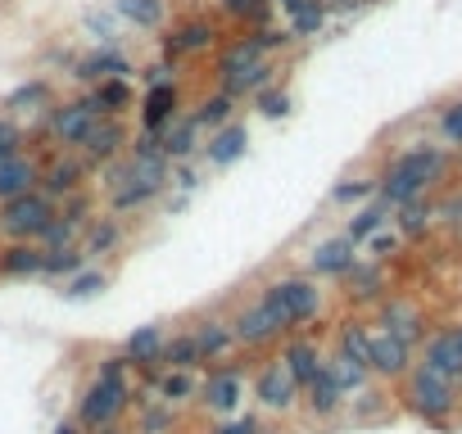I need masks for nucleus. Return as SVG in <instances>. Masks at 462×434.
Returning a JSON list of instances; mask_svg holds the SVG:
<instances>
[{
  "mask_svg": "<svg viewBox=\"0 0 462 434\" xmlns=\"http://www.w3.org/2000/svg\"><path fill=\"white\" fill-rule=\"evenodd\" d=\"M444 163H449V159H444L440 145H408V150L394 154L390 168L376 177V199L390 204V208H404V204L422 199L426 186L440 181Z\"/></svg>",
  "mask_w": 462,
  "mask_h": 434,
  "instance_id": "obj_1",
  "label": "nucleus"
},
{
  "mask_svg": "<svg viewBox=\"0 0 462 434\" xmlns=\"http://www.w3.org/2000/svg\"><path fill=\"white\" fill-rule=\"evenodd\" d=\"M127 357H105L96 380L87 385L82 403H78V421L82 430H105V425H118V416L127 412L131 403V385H127Z\"/></svg>",
  "mask_w": 462,
  "mask_h": 434,
  "instance_id": "obj_2",
  "label": "nucleus"
},
{
  "mask_svg": "<svg viewBox=\"0 0 462 434\" xmlns=\"http://www.w3.org/2000/svg\"><path fill=\"white\" fill-rule=\"evenodd\" d=\"M59 213V204L37 186V190H23L14 199L0 204V231H5L10 240H37L46 227H50V217Z\"/></svg>",
  "mask_w": 462,
  "mask_h": 434,
  "instance_id": "obj_3",
  "label": "nucleus"
},
{
  "mask_svg": "<svg viewBox=\"0 0 462 434\" xmlns=\"http://www.w3.org/2000/svg\"><path fill=\"white\" fill-rule=\"evenodd\" d=\"M404 403H408V412H417L422 421L440 425V421H449V412L458 407V389L444 385L440 376H431L426 367H413V371L404 376Z\"/></svg>",
  "mask_w": 462,
  "mask_h": 434,
  "instance_id": "obj_4",
  "label": "nucleus"
},
{
  "mask_svg": "<svg viewBox=\"0 0 462 434\" xmlns=\"http://www.w3.org/2000/svg\"><path fill=\"white\" fill-rule=\"evenodd\" d=\"M263 299L277 304V313L286 317V326H290V330H295V326L317 321V313H322V289H317L308 276H286V280H273L268 289H263Z\"/></svg>",
  "mask_w": 462,
  "mask_h": 434,
  "instance_id": "obj_5",
  "label": "nucleus"
},
{
  "mask_svg": "<svg viewBox=\"0 0 462 434\" xmlns=\"http://www.w3.org/2000/svg\"><path fill=\"white\" fill-rule=\"evenodd\" d=\"M290 326H286V317L277 313V304H268V299H254L245 313H236V321H231V335H236V344L240 348H258V344H268V339H277V335H286Z\"/></svg>",
  "mask_w": 462,
  "mask_h": 434,
  "instance_id": "obj_6",
  "label": "nucleus"
},
{
  "mask_svg": "<svg viewBox=\"0 0 462 434\" xmlns=\"http://www.w3.org/2000/svg\"><path fill=\"white\" fill-rule=\"evenodd\" d=\"M417 367H426V371L440 376L444 385L462 389V326H449V330L431 335L426 348H422V362H417Z\"/></svg>",
  "mask_w": 462,
  "mask_h": 434,
  "instance_id": "obj_7",
  "label": "nucleus"
},
{
  "mask_svg": "<svg viewBox=\"0 0 462 434\" xmlns=\"http://www.w3.org/2000/svg\"><path fill=\"white\" fill-rule=\"evenodd\" d=\"M254 398L268 407V412H290V407L304 398V389H299V380L290 376V367L277 357V362H268V367L254 376Z\"/></svg>",
  "mask_w": 462,
  "mask_h": 434,
  "instance_id": "obj_8",
  "label": "nucleus"
},
{
  "mask_svg": "<svg viewBox=\"0 0 462 434\" xmlns=\"http://www.w3.org/2000/svg\"><path fill=\"white\" fill-rule=\"evenodd\" d=\"M367 371L372 376H385V380H404L413 371V348L394 335H372V348H367Z\"/></svg>",
  "mask_w": 462,
  "mask_h": 434,
  "instance_id": "obj_9",
  "label": "nucleus"
},
{
  "mask_svg": "<svg viewBox=\"0 0 462 434\" xmlns=\"http://www.w3.org/2000/svg\"><path fill=\"white\" fill-rule=\"evenodd\" d=\"M100 118H105V113H100L91 100H69V104H59V109L50 113V136L63 140V145H82L87 131H91Z\"/></svg>",
  "mask_w": 462,
  "mask_h": 434,
  "instance_id": "obj_10",
  "label": "nucleus"
},
{
  "mask_svg": "<svg viewBox=\"0 0 462 434\" xmlns=\"http://www.w3.org/2000/svg\"><path fill=\"white\" fill-rule=\"evenodd\" d=\"M354 263H358V245H354L349 236L322 240V245L308 254V271H313V276H336V280H345V276L354 271Z\"/></svg>",
  "mask_w": 462,
  "mask_h": 434,
  "instance_id": "obj_11",
  "label": "nucleus"
},
{
  "mask_svg": "<svg viewBox=\"0 0 462 434\" xmlns=\"http://www.w3.org/2000/svg\"><path fill=\"white\" fill-rule=\"evenodd\" d=\"M381 326H385V335L404 339L408 348L426 339V317H422V308H413V304H404V299H385V304H381Z\"/></svg>",
  "mask_w": 462,
  "mask_h": 434,
  "instance_id": "obj_12",
  "label": "nucleus"
},
{
  "mask_svg": "<svg viewBox=\"0 0 462 434\" xmlns=\"http://www.w3.org/2000/svg\"><path fill=\"white\" fill-rule=\"evenodd\" d=\"M122 145H127V127L118 118H100L82 140V159L87 163H113L122 154Z\"/></svg>",
  "mask_w": 462,
  "mask_h": 434,
  "instance_id": "obj_13",
  "label": "nucleus"
},
{
  "mask_svg": "<svg viewBox=\"0 0 462 434\" xmlns=\"http://www.w3.org/2000/svg\"><path fill=\"white\" fill-rule=\"evenodd\" d=\"M172 118H181V91H177V82L150 87L146 100H141V127L146 131H164Z\"/></svg>",
  "mask_w": 462,
  "mask_h": 434,
  "instance_id": "obj_14",
  "label": "nucleus"
},
{
  "mask_svg": "<svg viewBox=\"0 0 462 434\" xmlns=\"http://www.w3.org/2000/svg\"><path fill=\"white\" fill-rule=\"evenodd\" d=\"M245 150H249V131H245V122H227V127L209 131L205 159H209V168H231Z\"/></svg>",
  "mask_w": 462,
  "mask_h": 434,
  "instance_id": "obj_15",
  "label": "nucleus"
},
{
  "mask_svg": "<svg viewBox=\"0 0 462 434\" xmlns=\"http://www.w3.org/2000/svg\"><path fill=\"white\" fill-rule=\"evenodd\" d=\"M245 398V376L240 371H209V380L200 385V403L209 412H236Z\"/></svg>",
  "mask_w": 462,
  "mask_h": 434,
  "instance_id": "obj_16",
  "label": "nucleus"
},
{
  "mask_svg": "<svg viewBox=\"0 0 462 434\" xmlns=\"http://www.w3.org/2000/svg\"><path fill=\"white\" fill-rule=\"evenodd\" d=\"M37 186H41V163L28 159L23 150L0 163V204L14 199V195H23V190H37Z\"/></svg>",
  "mask_w": 462,
  "mask_h": 434,
  "instance_id": "obj_17",
  "label": "nucleus"
},
{
  "mask_svg": "<svg viewBox=\"0 0 462 434\" xmlns=\"http://www.w3.org/2000/svg\"><path fill=\"white\" fill-rule=\"evenodd\" d=\"M214 23L209 19H190V23H181L172 37H164V59H181V54H200V50H209L214 46Z\"/></svg>",
  "mask_w": 462,
  "mask_h": 434,
  "instance_id": "obj_18",
  "label": "nucleus"
},
{
  "mask_svg": "<svg viewBox=\"0 0 462 434\" xmlns=\"http://www.w3.org/2000/svg\"><path fill=\"white\" fill-rule=\"evenodd\" d=\"M82 159H50L46 168H41V190L59 204V199H69V195H78L82 190Z\"/></svg>",
  "mask_w": 462,
  "mask_h": 434,
  "instance_id": "obj_19",
  "label": "nucleus"
},
{
  "mask_svg": "<svg viewBox=\"0 0 462 434\" xmlns=\"http://www.w3.org/2000/svg\"><path fill=\"white\" fill-rule=\"evenodd\" d=\"M127 72H131L127 54H122V50H113V46H100L96 54H87V59L73 68V78L96 87V82H105V78H127Z\"/></svg>",
  "mask_w": 462,
  "mask_h": 434,
  "instance_id": "obj_20",
  "label": "nucleus"
},
{
  "mask_svg": "<svg viewBox=\"0 0 462 434\" xmlns=\"http://www.w3.org/2000/svg\"><path fill=\"white\" fill-rule=\"evenodd\" d=\"M41 263H46V249L37 240H10L5 249H0V276H41Z\"/></svg>",
  "mask_w": 462,
  "mask_h": 434,
  "instance_id": "obj_21",
  "label": "nucleus"
},
{
  "mask_svg": "<svg viewBox=\"0 0 462 434\" xmlns=\"http://www.w3.org/2000/svg\"><path fill=\"white\" fill-rule=\"evenodd\" d=\"M164 330L159 326H137L127 335V348H122V357L131 362V367H141V371H159V353H164Z\"/></svg>",
  "mask_w": 462,
  "mask_h": 434,
  "instance_id": "obj_22",
  "label": "nucleus"
},
{
  "mask_svg": "<svg viewBox=\"0 0 462 434\" xmlns=\"http://www.w3.org/2000/svg\"><path fill=\"white\" fill-rule=\"evenodd\" d=\"M159 145H164V159L168 163H186L195 150H200V127H195V118H172L159 131Z\"/></svg>",
  "mask_w": 462,
  "mask_h": 434,
  "instance_id": "obj_23",
  "label": "nucleus"
},
{
  "mask_svg": "<svg viewBox=\"0 0 462 434\" xmlns=\"http://www.w3.org/2000/svg\"><path fill=\"white\" fill-rule=\"evenodd\" d=\"M281 362L290 367V376L299 380V389H304V385H313V380H317V371L326 367V357L317 353V344H313V339H290V344L281 348Z\"/></svg>",
  "mask_w": 462,
  "mask_h": 434,
  "instance_id": "obj_24",
  "label": "nucleus"
},
{
  "mask_svg": "<svg viewBox=\"0 0 462 434\" xmlns=\"http://www.w3.org/2000/svg\"><path fill=\"white\" fill-rule=\"evenodd\" d=\"M304 407L317 416V421H326V416H336L340 407H345V394H340V385L332 380V371H317V380L313 385H304Z\"/></svg>",
  "mask_w": 462,
  "mask_h": 434,
  "instance_id": "obj_25",
  "label": "nucleus"
},
{
  "mask_svg": "<svg viewBox=\"0 0 462 434\" xmlns=\"http://www.w3.org/2000/svg\"><path fill=\"white\" fill-rule=\"evenodd\" d=\"M258 59H263L258 41H254V37H240V41H231V46L218 54V78L231 82V78H240V72H249Z\"/></svg>",
  "mask_w": 462,
  "mask_h": 434,
  "instance_id": "obj_26",
  "label": "nucleus"
},
{
  "mask_svg": "<svg viewBox=\"0 0 462 434\" xmlns=\"http://www.w3.org/2000/svg\"><path fill=\"white\" fill-rule=\"evenodd\" d=\"M190 335H195V344H200V357H205V362H218V357H227V353L236 348L231 321H200Z\"/></svg>",
  "mask_w": 462,
  "mask_h": 434,
  "instance_id": "obj_27",
  "label": "nucleus"
},
{
  "mask_svg": "<svg viewBox=\"0 0 462 434\" xmlns=\"http://www.w3.org/2000/svg\"><path fill=\"white\" fill-rule=\"evenodd\" d=\"M435 222V204H426V195L422 199H413V204H404V208H394V231H399L404 240H417V236H426V227Z\"/></svg>",
  "mask_w": 462,
  "mask_h": 434,
  "instance_id": "obj_28",
  "label": "nucleus"
},
{
  "mask_svg": "<svg viewBox=\"0 0 462 434\" xmlns=\"http://www.w3.org/2000/svg\"><path fill=\"white\" fill-rule=\"evenodd\" d=\"M200 344H195V335H172L164 339V353H159V367L164 371H190V367H200Z\"/></svg>",
  "mask_w": 462,
  "mask_h": 434,
  "instance_id": "obj_29",
  "label": "nucleus"
},
{
  "mask_svg": "<svg viewBox=\"0 0 462 434\" xmlns=\"http://www.w3.org/2000/svg\"><path fill=\"white\" fill-rule=\"evenodd\" d=\"M105 118H118L127 104H131V87H127V78H105V82H96L91 87V96H87Z\"/></svg>",
  "mask_w": 462,
  "mask_h": 434,
  "instance_id": "obj_30",
  "label": "nucleus"
},
{
  "mask_svg": "<svg viewBox=\"0 0 462 434\" xmlns=\"http://www.w3.org/2000/svg\"><path fill=\"white\" fill-rule=\"evenodd\" d=\"M91 258L82 254V245H69V249H46V263H41V276L46 280H69L87 267Z\"/></svg>",
  "mask_w": 462,
  "mask_h": 434,
  "instance_id": "obj_31",
  "label": "nucleus"
},
{
  "mask_svg": "<svg viewBox=\"0 0 462 434\" xmlns=\"http://www.w3.org/2000/svg\"><path fill=\"white\" fill-rule=\"evenodd\" d=\"M390 213H394L390 204H381V199H372L367 208H358V213L349 217V227H345V236H349L354 245H363L367 236H376V231H381V227L390 222Z\"/></svg>",
  "mask_w": 462,
  "mask_h": 434,
  "instance_id": "obj_32",
  "label": "nucleus"
},
{
  "mask_svg": "<svg viewBox=\"0 0 462 434\" xmlns=\"http://www.w3.org/2000/svg\"><path fill=\"white\" fill-rule=\"evenodd\" d=\"M326 371H332V380L340 385V394L349 398V394H358V389H367V367L363 362H354V357H345V353H336V357H326Z\"/></svg>",
  "mask_w": 462,
  "mask_h": 434,
  "instance_id": "obj_33",
  "label": "nucleus"
},
{
  "mask_svg": "<svg viewBox=\"0 0 462 434\" xmlns=\"http://www.w3.org/2000/svg\"><path fill=\"white\" fill-rule=\"evenodd\" d=\"M231 113H236V96L218 91V96H209L200 109H195L190 118H195V127H200V131H218V127L231 122Z\"/></svg>",
  "mask_w": 462,
  "mask_h": 434,
  "instance_id": "obj_34",
  "label": "nucleus"
},
{
  "mask_svg": "<svg viewBox=\"0 0 462 434\" xmlns=\"http://www.w3.org/2000/svg\"><path fill=\"white\" fill-rule=\"evenodd\" d=\"M122 240V227L113 222V217H100V222L87 227V240H82V254L87 258H100V254H113Z\"/></svg>",
  "mask_w": 462,
  "mask_h": 434,
  "instance_id": "obj_35",
  "label": "nucleus"
},
{
  "mask_svg": "<svg viewBox=\"0 0 462 434\" xmlns=\"http://www.w3.org/2000/svg\"><path fill=\"white\" fill-rule=\"evenodd\" d=\"M105 285H109V276H105L100 267H82L78 276H69V280H63V299H73V304H82V299H96V295H105Z\"/></svg>",
  "mask_w": 462,
  "mask_h": 434,
  "instance_id": "obj_36",
  "label": "nucleus"
},
{
  "mask_svg": "<svg viewBox=\"0 0 462 434\" xmlns=\"http://www.w3.org/2000/svg\"><path fill=\"white\" fill-rule=\"evenodd\" d=\"M113 14L137 23V28H159L164 23V0H118Z\"/></svg>",
  "mask_w": 462,
  "mask_h": 434,
  "instance_id": "obj_37",
  "label": "nucleus"
},
{
  "mask_svg": "<svg viewBox=\"0 0 462 434\" xmlns=\"http://www.w3.org/2000/svg\"><path fill=\"white\" fill-rule=\"evenodd\" d=\"M50 104V82H23V87H14L10 96H5V109L10 113H37V109H46Z\"/></svg>",
  "mask_w": 462,
  "mask_h": 434,
  "instance_id": "obj_38",
  "label": "nucleus"
},
{
  "mask_svg": "<svg viewBox=\"0 0 462 434\" xmlns=\"http://www.w3.org/2000/svg\"><path fill=\"white\" fill-rule=\"evenodd\" d=\"M273 72H277V68H273L268 59H258L249 72H240V78H231V82H223V87H227V96H258V91L273 87Z\"/></svg>",
  "mask_w": 462,
  "mask_h": 434,
  "instance_id": "obj_39",
  "label": "nucleus"
},
{
  "mask_svg": "<svg viewBox=\"0 0 462 434\" xmlns=\"http://www.w3.org/2000/svg\"><path fill=\"white\" fill-rule=\"evenodd\" d=\"M159 195H164V186H141V181H127V186L109 190V204H113V213H131V208H141V204H150V199H159Z\"/></svg>",
  "mask_w": 462,
  "mask_h": 434,
  "instance_id": "obj_40",
  "label": "nucleus"
},
{
  "mask_svg": "<svg viewBox=\"0 0 462 434\" xmlns=\"http://www.w3.org/2000/svg\"><path fill=\"white\" fill-rule=\"evenodd\" d=\"M172 425H177L172 403H141V425H137V434H172Z\"/></svg>",
  "mask_w": 462,
  "mask_h": 434,
  "instance_id": "obj_41",
  "label": "nucleus"
},
{
  "mask_svg": "<svg viewBox=\"0 0 462 434\" xmlns=\"http://www.w3.org/2000/svg\"><path fill=\"white\" fill-rule=\"evenodd\" d=\"M345 280H349V295L354 299H376L381 295V267L376 263H354V271Z\"/></svg>",
  "mask_w": 462,
  "mask_h": 434,
  "instance_id": "obj_42",
  "label": "nucleus"
},
{
  "mask_svg": "<svg viewBox=\"0 0 462 434\" xmlns=\"http://www.w3.org/2000/svg\"><path fill=\"white\" fill-rule=\"evenodd\" d=\"M78 231H82V227L63 222V217L55 213V217H50V227L37 236V245H41V249H69V245H78Z\"/></svg>",
  "mask_w": 462,
  "mask_h": 434,
  "instance_id": "obj_43",
  "label": "nucleus"
},
{
  "mask_svg": "<svg viewBox=\"0 0 462 434\" xmlns=\"http://www.w3.org/2000/svg\"><path fill=\"white\" fill-rule=\"evenodd\" d=\"M336 344H340L336 353H345V357H354V362H363V367H367V348H372V335H367L363 326H354V321H349V326L340 330V339H336Z\"/></svg>",
  "mask_w": 462,
  "mask_h": 434,
  "instance_id": "obj_44",
  "label": "nucleus"
},
{
  "mask_svg": "<svg viewBox=\"0 0 462 434\" xmlns=\"http://www.w3.org/2000/svg\"><path fill=\"white\" fill-rule=\"evenodd\" d=\"M159 394H164L168 403H186L190 394H200V389H195L190 371H164V376H159Z\"/></svg>",
  "mask_w": 462,
  "mask_h": 434,
  "instance_id": "obj_45",
  "label": "nucleus"
},
{
  "mask_svg": "<svg viewBox=\"0 0 462 434\" xmlns=\"http://www.w3.org/2000/svg\"><path fill=\"white\" fill-rule=\"evenodd\" d=\"M322 28H326V0H313L299 19H290V32H295V37H317Z\"/></svg>",
  "mask_w": 462,
  "mask_h": 434,
  "instance_id": "obj_46",
  "label": "nucleus"
},
{
  "mask_svg": "<svg viewBox=\"0 0 462 434\" xmlns=\"http://www.w3.org/2000/svg\"><path fill=\"white\" fill-rule=\"evenodd\" d=\"M372 195H376V181H372V177H349V181H340V186L332 190L336 204H358V199H372Z\"/></svg>",
  "mask_w": 462,
  "mask_h": 434,
  "instance_id": "obj_47",
  "label": "nucleus"
},
{
  "mask_svg": "<svg viewBox=\"0 0 462 434\" xmlns=\"http://www.w3.org/2000/svg\"><path fill=\"white\" fill-rule=\"evenodd\" d=\"M254 104H258V113H263V118H286V113H290V96H286L281 87L258 91V96H254Z\"/></svg>",
  "mask_w": 462,
  "mask_h": 434,
  "instance_id": "obj_48",
  "label": "nucleus"
},
{
  "mask_svg": "<svg viewBox=\"0 0 462 434\" xmlns=\"http://www.w3.org/2000/svg\"><path fill=\"white\" fill-rule=\"evenodd\" d=\"M59 217H63V222H73V227H87L91 222V199L82 190L69 195V199H59Z\"/></svg>",
  "mask_w": 462,
  "mask_h": 434,
  "instance_id": "obj_49",
  "label": "nucleus"
},
{
  "mask_svg": "<svg viewBox=\"0 0 462 434\" xmlns=\"http://www.w3.org/2000/svg\"><path fill=\"white\" fill-rule=\"evenodd\" d=\"M390 403H385V394H376V389H358V398H354V421H372V416H381Z\"/></svg>",
  "mask_w": 462,
  "mask_h": 434,
  "instance_id": "obj_50",
  "label": "nucleus"
},
{
  "mask_svg": "<svg viewBox=\"0 0 462 434\" xmlns=\"http://www.w3.org/2000/svg\"><path fill=\"white\" fill-rule=\"evenodd\" d=\"M440 136L449 145H462V100H453L444 113H440Z\"/></svg>",
  "mask_w": 462,
  "mask_h": 434,
  "instance_id": "obj_51",
  "label": "nucleus"
},
{
  "mask_svg": "<svg viewBox=\"0 0 462 434\" xmlns=\"http://www.w3.org/2000/svg\"><path fill=\"white\" fill-rule=\"evenodd\" d=\"M268 5H273V0H223V10L231 14V19H263V14H268Z\"/></svg>",
  "mask_w": 462,
  "mask_h": 434,
  "instance_id": "obj_52",
  "label": "nucleus"
},
{
  "mask_svg": "<svg viewBox=\"0 0 462 434\" xmlns=\"http://www.w3.org/2000/svg\"><path fill=\"white\" fill-rule=\"evenodd\" d=\"M435 222H444V227L462 231V195H449V199H440V204H435Z\"/></svg>",
  "mask_w": 462,
  "mask_h": 434,
  "instance_id": "obj_53",
  "label": "nucleus"
},
{
  "mask_svg": "<svg viewBox=\"0 0 462 434\" xmlns=\"http://www.w3.org/2000/svg\"><path fill=\"white\" fill-rule=\"evenodd\" d=\"M19 150H23V131L10 118H0V163H5L10 154H19Z\"/></svg>",
  "mask_w": 462,
  "mask_h": 434,
  "instance_id": "obj_54",
  "label": "nucleus"
},
{
  "mask_svg": "<svg viewBox=\"0 0 462 434\" xmlns=\"http://www.w3.org/2000/svg\"><path fill=\"white\" fill-rule=\"evenodd\" d=\"M209 434H268V430H263L258 416H236V421H227V425H218Z\"/></svg>",
  "mask_w": 462,
  "mask_h": 434,
  "instance_id": "obj_55",
  "label": "nucleus"
},
{
  "mask_svg": "<svg viewBox=\"0 0 462 434\" xmlns=\"http://www.w3.org/2000/svg\"><path fill=\"white\" fill-rule=\"evenodd\" d=\"M363 245H367L376 258H385V254H394V249H399V231H385V227H381V231H376V236H367Z\"/></svg>",
  "mask_w": 462,
  "mask_h": 434,
  "instance_id": "obj_56",
  "label": "nucleus"
},
{
  "mask_svg": "<svg viewBox=\"0 0 462 434\" xmlns=\"http://www.w3.org/2000/svg\"><path fill=\"white\" fill-rule=\"evenodd\" d=\"M168 181H172L177 190H186V195H190L195 186H200V177H195V168H190V163H172V177H168Z\"/></svg>",
  "mask_w": 462,
  "mask_h": 434,
  "instance_id": "obj_57",
  "label": "nucleus"
},
{
  "mask_svg": "<svg viewBox=\"0 0 462 434\" xmlns=\"http://www.w3.org/2000/svg\"><path fill=\"white\" fill-rule=\"evenodd\" d=\"M87 28H91V32H96L105 46L113 41V19H109V14H87Z\"/></svg>",
  "mask_w": 462,
  "mask_h": 434,
  "instance_id": "obj_58",
  "label": "nucleus"
},
{
  "mask_svg": "<svg viewBox=\"0 0 462 434\" xmlns=\"http://www.w3.org/2000/svg\"><path fill=\"white\" fill-rule=\"evenodd\" d=\"M146 82H150V87H159V82H172V59H159V63H150V68H146Z\"/></svg>",
  "mask_w": 462,
  "mask_h": 434,
  "instance_id": "obj_59",
  "label": "nucleus"
},
{
  "mask_svg": "<svg viewBox=\"0 0 462 434\" xmlns=\"http://www.w3.org/2000/svg\"><path fill=\"white\" fill-rule=\"evenodd\" d=\"M308 5H313V0H281V10H286L290 19H299V14H304Z\"/></svg>",
  "mask_w": 462,
  "mask_h": 434,
  "instance_id": "obj_60",
  "label": "nucleus"
},
{
  "mask_svg": "<svg viewBox=\"0 0 462 434\" xmlns=\"http://www.w3.org/2000/svg\"><path fill=\"white\" fill-rule=\"evenodd\" d=\"M55 434H82V421H59Z\"/></svg>",
  "mask_w": 462,
  "mask_h": 434,
  "instance_id": "obj_61",
  "label": "nucleus"
},
{
  "mask_svg": "<svg viewBox=\"0 0 462 434\" xmlns=\"http://www.w3.org/2000/svg\"><path fill=\"white\" fill-rule=\"evenodd\" d=\"M91 434H127V430H118V425H105V430H91Z\"/></svg>",
  "mask_w": 462,
  "mask_h": 434,
  "instance_id": "obj_62",
  "label": "nucleus"
}]
</instances>
